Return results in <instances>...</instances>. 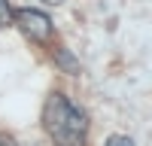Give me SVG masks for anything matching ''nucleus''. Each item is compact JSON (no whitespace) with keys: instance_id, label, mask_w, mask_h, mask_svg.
I'll return each mask as SVG.
<instances>
[{"instance_id":"obj_5","label":"nucleus","mask_w":152,"mask_h":146,"mask_svg":"<svg viewBox=\"0 0 152 146\" xmlns=\"http://www.w3.org/2000/svg\"><path fill=\"white\" fill-rule=\"evenodd\" d=\"M104 146H134V140H131V137H125V134H113V137H110Z\"/></svg>"},{"instance_id":"obj_3","label":"nucleus","mask_w":152,"mask_h":146,"mask_svg":"<svg viewBox=\"0 0 152 146\" xmlns=\"http://www.w3.org/2000/svg\"><path fill=\"white\" fill-rule=\"evenodd\" d=\"M55 61H58L61 70H67V73H79V61H76L67 49H58V52H55Z\"/></svg>"},{"instance_id":"obj_7","label":"nucleus","mask_w":152,"mask_h":146,"mask_svg":"<svg viewBox=\"0 0 152 146\" xmlns=\"http://www.w3.org/2000/svg\"><path fill=\"white\" fill-rule=\"evenodd\" d=\"M40 3H52V6H58V3H64V0H40Z\"/></svg>"},{"instance_id":"obj_6","label":"nucleus","mask_w":152,"mask_h":146,"mask_svg":"<svg viewBox=\"0 0 152 146\" xmlns=\"http://www.w3.org/2000/svg\"><path fill=\"white\" fill-rule=\"evenodd\" d=\"M0 146H18V143H15V140H12V137H9V134H0Z\"/></svg>"},{"instance_id":"obj_2","label":"nucleus","mask_w":152,"mask_h":146,"mask_svg":"<svg viewBox=\"0 0 152 146\" xmlns=\"http://www.w3.org/2000/svg\"><path fill=\"white\" fill-rule=\"evenodd\" d=\"M12 18L18 21V31L28 36L31 43H49L52 40V18H49L46 12H40V9H18Z\"/></svg>"},{"instance_id":"obj_4","label":"nucleus","mask_w":152,"mask_h":146,"mask_svg":"<svg viewBox=\"0 0 152 146\" xmlns=\"http://www.w3.org/2000/svg\"><path fill=\"white\" fill-rule=\"evenodd\" d=\"M12 21V9H9V0H0V28H6Z\"/></svg>"},{"instance_id":"obj_1","label":"nucleus","mask_w":152,"mask_h":146,"mask_svg":"<svg viewBox=\"0 0 152 146\" xmlns=\"http://www.w3.org/2000/svg\"><path fill=\"white\" fill-rule=\"evenodd\" d=\"M43 125L58 146H85L88 137V116L76 107L67 94L52 91L43 110Z\"/></svg>"}]
</instances>
